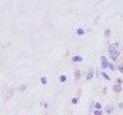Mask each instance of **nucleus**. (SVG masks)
Returning <instances> with one entry per match:
<instances>
[{
	"mask_svg": "<svg viewBox=\"0 0 123 115\" xmlns=\"http://www.w3.org/2000/svg\"><path fill=\"white\" fill-rule=\"evenodd\" d=\"M93 75H95V68H89L86 72V81H92Z\"/></svg>",
	"mask_w": 123,
	"mask_h": 115,
	"instance_id": "1",
	"label": "nucleus"
},
{
	"mask_svg": "<svg viewBox=\"0 0 123 115\" xmlns=\"http://www.w3.org/2000/svg\"><path fill=\"white\" fill-rule=\"evenodd\" d=\"M100 61H102V69H107V66H109L107 58H106V56H102V58H100Z\"/></svg>",
	"mask_w": 123,
	"mask_h": 115,
	"instance_id": "2",
	"label": "nucleus"
},
{
	"mask_svg": "<svg viewBox=\"0 0 123 115\" xmlns=\"http://www.w3.org/2000/svg\"><path fill=\"white\" fill-rule=\"evenodd\" d=\"M119 55H120V50H115V52H110L109 53V58L112 61H116L117 58H119Z\"/></svg>",
	"mask_w": 123,
	"mask_h": 115,
	"instance_id": "3",
	"label": "nucleus"
},
{
	"mask_svg": "<svg viewBox=\"0 0 123 115\" xmlns=\"http://www.w3.org/2000/svg\"><path fill=\"white\" fill-rule=\"evenodd\" d=\"M117 48H119V43H117V42H115V43L109 45V48H107V49H109V53H110V52H115V50H119Z\"/></svg>",
	"mask_w": 123,
	"mask_h": 115,
	"instance_id": "4",
	"label": "nucleus"
},
{
	"mask_svg": "<svg viewBox=\"0 0 123 115\" xmlns=\"http://www.w3.org/2000/svg\"><path fill=\"white\" fill-rule=\"evenodd\" d=\"M113 92H116V93H120V92H122V85H117V84H116V85L113 86Z\"/></svg>",
	"mask_w": 123,
	"mask_h": 115,
	"instance_id": "5",
	"label": "nucleus"
},
{
	"mask_svg": "<svg viewBox=\"0 0 123 115\" xmlns=\"http://www.w3.org/2000/svg\"><path fill=\"white\" fill-rule=\"evenodd\" d=\"M72 61H73V62H82V61H83V58H82V56H79V55H76V56H73V58H72Z\"/></svg>",
	"mask_w": 123,
	"mask_h": 115,
	"instance_id": "6",
	"label": "nucleus"
},
{
	"mask_svg": "<svg viewBox=\"0 0 123 115\" xmlns=\"http://www.w3.org/2000/svg\"><path fill=\"white\" fill-rule=\"evenodd\" d=\"M59 82H62V84L66 82V75H60V76H59Z\"/></svg>",
	"mask_w": 123,
	"mask_h": 115,
	"instance_id": "7",
	"label": "nucleus"
},
{
	"mask_svg": "<svg viewBox=\"0 0 123 115\" xmlns=\"http://www.w3.org/2000/svg\"><path fill=\"white\" fill-rule=\"evenodd\" d=\"M40 82H42V85H46V84H47V78H46V76H42Z\"/></svg>",
	"mask_w": 123,
	"mask_h": 115,
	"instance_id": "8",
	"label": "nucleus"
},
{
	"mask_svg": "<svg viewBox=\"0 0 123 115\" xmlns=\"http://www.w3.org/2000/svg\"><path fill=\"white\" fill-rule=\"evenodd\" d=\"M113 109H115V108H113L112 105H109V106L106 108V112H107V114H112V112H113Z\"/></svg>",
	"mask_w": 123,
	"mask_h": 115,
	"instance_id": "9",
	"label": "nucleus"
},
{
	"mask_svg": "<svg viewBox=\"0 0 123 115\" xmlns=\"http://www.w3.org/2000/svg\"><path fill=\"white\" fill-rule=\"evenodd\" d=\"M75 78H76V79H79V78H80V71H79V69H76V71H75Z\"/></svg>",
	"mask_w": 123,
	"mask_h": 115,
	"instance_id": "10",
	"label": "nucleus"
},
{
	"mask_svg": "<svg viewBox=\"0 0 123 115\" xmlns=\"http://www.w3.org/2000/svg\"><path fill=\"white\" fill-rule=\"evenodd\" d=\"M24 89H26V85H24V84H23V85H20L19 88H17V91H19V92H23Z\"/></svg>",
	"mask_w": 123,
	"mask_h": 115,
	"instance_id": "11",
	"label": "nucleus"
},
{
	"mask_svg": "<svg viewBox=\"0 0 123 115\" xmlns=\"http://www.w3.org/2000/svg\"><path fill=\"white\" fill-rule=\"evenodd\" d=\"M95 108H96V111H100L102 109V105L99 102H95Z\"/></svg>",
	"mask_w": 123,
	"mask_h": 115,
	"instance_id": "12",
	"label": "nucleus"
},
{
	"mask_svg": "<svg viewBox=\"0 0 123 115\" xmlns=\"http://www.w3.org/2000/svg\"><path fill=\"white\" fill-rule=\"evenodd\" d=\"M76 33H77L79 36H82V35H84V30H83V29H77V30H76Z\"/></svg>",
	"mask_w": 123,
	"mask_h": 115,
	"instance_id": "13",
	"label": "nucleus"
},
{
	"mask_svg": "<svg viewBox=\"0 0 123 115\" xmlns=\"http://www.w3.org/2000/svg\"><path fill=\"white\" fill-rule=\"evenodd\" d=\"M107 69H110V71H116V69H115V65H113L112 62H109V66H107Z\"/></svg>",
	"mask_w": 123,
	"mask_h": 115,
	"instance_id": "14",
	"label": "nucleus"
},
{
	"mask_svg": "<svg viewBox=\"0 0 123 115\" xmlns=\"http://www.w3.org/2000/svg\"><path fill=\"white\" fill-rule=\"evenodd\" d=\"M102 76H103L104 79H107V81H110V78H109V75H107L106 72H103V73H102Z\"/></svg>",
	"mask_w": 123,
	"mask_h": 115,
	"instance_id": "15",
	"label": "nucleus"
},
{
	"mask_svg": "<svg viewBox=\"0 0 123 115\" xmlns=\"http://www.w3.org/2000/svg\"><path fill=\"white\" fill-rule=\"evenodd\" d=\"M77 101H79V99H77V97L72 98V104H73V105H76V104H77Z\"/></svg>",
	"mask_w": 123,
	"mask_h": 115,
	"instance_id": "16",
	"label": "nucleus"
},
{
	"mask_svg": "<svg viewBox=\"0 0 123 115\" xmlns=\"http://www.w3.org/2000/svg\"><path fill=\"white\" fill-rule=\"evenodd\" d=\"M117 71H120V73H123V63H120V65L117 66Z\"/></svg>",
	"mask_w": 123,
	"mask_h": 115,
	"instance_id": "17",
	"label": "nucleus"
},
{
	"mask_svg": "<svg viewBox=\"0 0 123 115\" xmlns=\"http://www.w3.org/2000/svg\"><path fill=\"white\" fill-rule=\"evenodd\" d=\"M122 82H123L122 78H117V79H116V84H117V85H122Z\"/></svg>",
	"mask_w": 123,
	"mask_h": 115,
	"instance_id": "18",
	"label": "nucleus"
},
{
	"mask_svg": "<svg viewBox=\"0 0 123 115\" xmlns=\"http://www.w3.org/2000/svg\"><path fill=\"white\" fill-rule=\"evenodd\" d=\"M117 108H119V109H123V102H119V104H117Z\"/></svg>",
	"mask_w": 123,
	"mask_h": 115,
	"instance_id": "19",
	"label": "nucleus"
},
{
	"mask_svg": "<svg viewBox=\"0 0 123 115\" xmlns=\"http://www.w3.org/2000/svg\"><path fill=\"white\" fill-rule=\"evenodd\" d=\"M93 115H102V111H95V114Z\"/></svg>",
	"mask_w": 123,
	"mask_h": 115,
	"instance_id": "20",
	"label": "nucleus"
},
{
	"mask_svg": "<svg viewBox=\"0 0 123 115\" xmlns=\"http://www.w3.org/2000/svg\"><path fill=\"white\" fill-rule=\"evenodd\" d=\"M42 105H43V108H47V106H49V104H47V102H43Z\"/></svg>",
	"mask_w": 123,
	"mask_h": 115,
	"instance_id": "21",
	"label": "nucleus"
}]
</instances>
